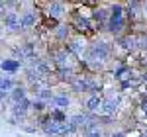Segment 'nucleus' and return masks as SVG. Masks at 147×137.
I'll list each match as a JSON object with an SVG mask.
<instances>
[{"label":"nucleus","mask_w":147,"mask_h":137,"mask_svg":"<svg viewBox=\"0 0 147 137\" xmlns=\"http://www.w3.org/2000/svg\"><path fill=\"white\" fill-rule=\"evenodd\" d=\"M104 32H108L114 39H120L122 35L129 34V22H127V16H125L122 2H114L110 6V14H108Z\"/></svg>","instance_id":"f257e3e1"},{"label":"nucleus","mask_w":147,"mask_h":137,"mask_svg":"<svg viewBox=\"0 0 147 137\" xmlns=\"http://www.w3.org/2000/svg\"><path fill=\"white\" fill-rule=\"evenodd\" d=\"M114 41H108V39H94L92 43H88V49H86V55L84 59H90V61H98L102 65L108 67V63L112 61L114 57Z\"/></svg>","instance_id":"f03ea898"},{"label":"nucleus","mask_w":147,"mask_h":137,"mask_svg":"<svg viewBox=\"0 0 147 137\" xmlns=\"http://www.w3.org/2000/svg\"><path fill=\"white\" fill-rule=\"evenodd\" d=\"M34 6L37 10H43L41 16H45L49 20H55L57 24H61L69 16V6L65 2H37Z\"/></svg>","instance_id":"7ed1b4c3"},{"label":"nucleus","mask_w":147,"mask_h":137,"mask_svg":"<svg viewBox=\"0 0 147 137\" xmlns=\"http://www.w3.org/2000/svg\"><path fill=\"white\" fill-rule=\"evenodd\" d=\"M69 26H71L73 34L80 35V37H92V35L98 32V28H96V24L92 22V18H82V16H77L73 12H71Z\"/></svg>","instance_id":"20e7f679"},{"label":"nucleus","mask_w":147,"mask_h":137,"mask_svg":"<svg viewBox=\"0 0 147 137\" xmlns=\"http://www.w3.org/2000/svg\"><path fill=\"white\" fill-rule=\"evenodd\" d=\"M41 20V12L35 8L34 4L30 6V10L20 12V26H22V32H34L35 28L39 26Z\"/></svg>","instance_id":"39448f33"},{"label":"nucleus","mask_w":147,"mask_h":137,"mask_svg":"<svg viewBox=\"0 0 147 137\" xmlns=\"http://www.w3.org/2000/svg\"><path fill=\"white\" fill-rule=\"evenodd\" d=\"M65 47L69 49V53L77 59V61H82L84 55H86V49H88V39L73 34V35H71V39L65 43Z\"/></svg>","instance_id":"423d86ee"},{"label":"nucleus","mask_w":147,"mask_h":137,"mask_svg":"<svg viewBox=\"0 0 147 137\" xmlns=\"http://www.w3.org/2000/svg\"><path fill=\"white\" fill-rule=\"evenodd\" d=\"M2 28L8 34H24L22 26H20V12H14V10L6 12V16L2 18Z\"/></svg>","instance_id":"0eeeda50"},{"label":"nucleus","mask_w":147,"mask_h":137,"mask_svg":"<svg viewBox=\"0 0 147 137\" xmlns=\"http://www.w3.org/2000/svg\"><path fill=\"white\" fill-rule=\"evenodd\" d=\"M69 88L75 92V94H88V73L79 71V73L71 79Z\"/></svg>","instance_id":"6e6552de"},{"label":"nucleus","mask_w":147,"mask_h":137,"mask_svg":"<svg viewBox=\"0 0 147 137\" xmlns=\"http://www.w3.org/2000/svg\"><path fill=\"white\" fill-rule=\"evenodd\" d=\"M53 34V41H55V45H65L69 39H71V35H73V30H71V26L69 22H61L55 26V30L51 32Z\"/></svg>","instance_id":"1a4fd4ad"},{"label":"nucleus","mask_w":147,"mask_h":137,"mask_svg":"<svg viewBox=\"0 0 147 137\" xmlns=\"http://www.w3.org/2000/svg\"><path fill=\"white\" fill-rule=\"evenodd\" d=\"M102 94H86L84 98V108H86V114H98L102 106Z\"/></svg>","instance_id":"9d476101"},{"label":"nucleus","mask_w":147,"mask_h":137,"mask_svg":"<svg viewBox=\"0 0 147 137\" xmlns=\"http://www.w3.org/2000/svg\"><path fill=\"white\" fill-rule=\"evenodd\" d=\"M8 96H10V100L14 104H18V102H22L24 98H28V88H26L24 84H16Z\"/></svg>","instance_id":"9b49d317"},{"label":"nucleus","mask_w":147,"mask_h":137,"mask_svg":"<svg viewBox=\"0 0 147 137\" xmlns=\"http://www.w3.org/2000/svg\"><path fill=\"white\" fill-rule=\"evenodd\" d=\"M69 104H71L69 94H53V100H51V106L53 108H57V110H67Z\"/></svg>","instance_id":"f8f14e48"},{"label":"nucleus","mask_w":147,"mask_h":137,"mask_svg":"<svg viewBox=\"0 0 147 137\" xmlns=\"http://www.w3.org/2000/svg\"><path fill=\"white\" fill-rule=\"evenodd\" d=\"M0 68L4 71V73H18V68H20V63L18 61H14V59H4L2 63H0Z\"/></svg>","instance_id":"ddd939ff"},{"label":"nucleus","mask_w":147,"mask_h":137,"mask_svg":"<svg viewBox=\"0 0 147 137\" xmlns=\"http://www.w3.org/2000/svg\"><path fill=\"white\" fill-rule=\"evenodd\" d=\"M14 86H16V80L12 79V77H0V92L10 94Z\"/></svg>","instance_id":"4468645a"},{"label":"nucleus","mask_w":147,"mask_h":137,"mask_svg":"<svg viewBox=\"0 0 147 137\" xmlns=\"http://www.w3.org/2000/svg\"><path fill=\"white\" fill-rule=\"evenodd\" d=\"M86 137H104V131L98 127V129H94V131H90V133H86Z\"/></svg>","instance_id":"2eb2a0df"},{"label":"nucleus","mask_w":147,"mask_h":137,"mask_svg":"<svg viewBox=\"0 0 147 137\" xmlns=\"http://www.w3.org/2000/svg\"><path fill=\"white\" fill-rule=\"evenodd\" d=\"M6 12H8V8H6V2H0V22H2V18L6 16Z\"/></svg>","instance_id":"dca6fc26"},{"label":"nucleus","mask_w":147,"mask_h":137,"mask_svg":"<svg viewBox=\"0 0 147 137\" xmlns=\"http://www.w3.org/2000/svg\"><path fill=\"white\" fill-rule=\"evenodd\" d=\"M110 137H125V133L124 131H116V133H112Z\"/></svg>","instance_id":"f3484780"},{"label":"nucleus","mask_w":147,"mask_h":137,"mask_svg":"<svg viewBox=\"0 0 147 137\" xmlns=\"http://www.w3.org/2000/svg\"><path fill=\"white\" fill-rule=\"evenodd\" d=\"M0 35H4V28H2V22H0Z\"/></svg>","instance_id":"a211bd4d"},{"label":"nucleus","mask_w":147,"mask_h":137,"mask_svg":"<svg viewBox=\"0 0 147 137\" xmlns=\"http://www.w3.org/2000/svg\"><path fill=\"white\" fill-rule=\"evenodd\" d=\"M141 137H147V127H145V131H143V135H141Z\"/></svg>","instance_id":"6ab92c4d"},{"label":"nucleus","mask_w":147,"mask_h":137,"mask_svg":"<svg viewBox=\"0 0 147 137\" xmlns=\"http://www.w3.org/2000/svg\"><path fill=\"white\" fill-rule=\"evenodd\" d=\"M139 137H141V135H139Z\"/></svg>","instance_id":"aec40b11"}]
</instances>
